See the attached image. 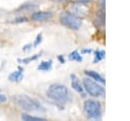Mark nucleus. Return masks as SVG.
Wrapping results in <instances>:
<instances>
[{"label": "nucleus", "mask_w": 130, "mask_h": 121, "mask_svg": "<svg viewBox=\"0 0 130 121\" xmlns=\"http://www.w3.org/2000/svg\"><path fill=\"white\" fill-rule=\"evenodd\" d=\"M41 54H42V52H41V53H38V54H36V55H34V56H29V57H26V58H23V59H18V62H21V63H23V64H28V63H30L31 61L37 60V59L41 56Z\"/></svg>", "instance_id": "obj_12"}, {"label": "nucleus", "mask_w": 130, "mask_h": 121, "mask_svg": "<svg viewBox=\"0 0 130 121\" xmlns=\"http://www.w3.org/2000/svg\"><path fill=\"white\" fill-rule=\"evenodd\" d=\"M68 58H69V60H71V61H77V62H81V61H82V57H81V55L78 53V51H73V52H71V53L69 54Z\"/></svg>", "instance_id": "obj_13"}, {"label": "nucleus", "mask_w": 130, "mask_h": 121, "mask_svg": "<svg viewBox=\"0 0 130 121\" xmlns=\"http://www.w3.org/2000/svg\"><path fill=\"white\" fill-rule=\"evenodd\" d=\"M83 112L87 119L100 120L102 118V107L95 100H86L83 104Z\"/></svg>", "instance_id": "obj_3"}, {"label": "nucleus", "mask_w": 130, "mask_h": 121, "mask_svg": "<svg viewBox=\"0 0 130 121\" xmlns=\"http://www.w3.org/2000/svg\"><path fill=\"white\" fill-rule=\"evenodd\" d=\"M82 84L83 89H85V92L92 98H101L105 95V87L103 84L89 77L84 78L82 80Z\"/></svg>", "instance_id": "obj_4"}, {"label": "nucleus", "mask_w": 130, "mask_h": 121, "mask_svg": "<svg viewBox=\"0 0 130 121\" xmlns=\"http://www.w3.org/2000/svg\"><path fill=\"white\" fill-rule=\"evenodd\" d=\"M27 19L25 18V17H23V16H21V17H18V18H15L13 21L15 22V23H21V22H25Z\"/></svg>", "instance_id": "obj_16"}, {"label": "nucleus", "mask_w": 130, "mask_h": 121, "mask_svg": "<svg viewBox=\"0 0 130 121\" xmlns=\"http://www.w3.org/2000/svg\"><path fill=\"white\" fill-rule=\"evenodd\" d=\"M60 22L66 27L73 31H77L81 26L80 18L76 14L69 13V12H63L60 15Z\"/></svg>", "instance_id": "obj_5"}, {"label": "nucleus", "mask_w": 130, "mask_h": 121, "mask_svg": "<svg viewBox=\"0 0 130 121\" xmlns=\"http://www.w3.org/2000/svg\"><path fill=\"white\" fill-rule=\"evenodd\" d=\"M41 42H42V34H39V35L37 36V38H36V40H35V42H34L32 46H34V47H36V46H38Z\"/></svg>", "instance_id": "obj_15"}, {"label": "nucleus", "mask_w": 130, "mask_h": 121, "mask_svg": "<svg viewBox=\"0 0 130 121\" xmlns=\"http://www.w3.org/2000/svg\"><path fill=\"white\" fill-rule=\"evenodd\" d=\"M51 17H52V12H50V11H37L30 15V19L34 21H37V22L48 20Z\"/></svg>", "instance_id": "obj_6"}, {"label": "nucleus", "mask_w": 130, "mask_h": 121, "mask_svg": "<svg viewBox=\"0 0 130 121\" xmlns=\"http://www.w3.org/2000/svg\"><path fill=\"white\" fill-rule=\"evenodd\" d=\"M22 71H23V69L21 67H18L17 70H15V71H13V72H11L9 74L8 79L10 81H16V82L20 81L22 79V77H23V72Z\"/></svg>", "instance_id": "obj_8"}, {"label": "nucleus", "mask_w": 130, "mask_h": 121, "mask_svg": "<svg viewBox=\"0 0 130 121\" xmlns=\"http://www.w3.org/2000/svg\"><path fill=\"white\" fill-rule=\"evenodd\" d=\"M31 47H34L31 44H27V45H24V46H23L22 50L25 52V51H28V50H30V49H31Z\"/></svg>", "instance_id": "obj_17"}, {"label": "nucleus", "mask_w": 130, "mask_h": 121, "mask_svg": "<svg viewBox=\"0 0 130 121\" xmlns=\"http://www.w3.org/2000/svg\"><path fill=\"white\" fill-rule=\"evenodd\" d=\"M52 68V60H47V61H42L38 65V69L41 71H49Z\"/></svg>", "instance_id": "obj_10"}, {"label": "nucleus", "mask_w": 130, "mask_h": 121, "mask_svg": "<svg viewBox=\"0 0 130 121\" xmlns=\"http://www.w3.org/2000/svg\"><path fill=\"white\" fill-rule=\"evenodd\" d=\"M84 73H85V75H87L89 78H91V79H93V80H95V81H98V82H100V83H102V84L105 83V79H104L103 76H102L100 73H98L96 71H94V70H85Z\"/></svg>", "instance_id": "obj_9"}, {"label": "nucleus", "mask_w": 130, "mask_h": 121, "mask_svg": "<svg viewBox=\"0 0 130 121\" xmlns=\"http://www.w3.org/2000/svg\"><path fill=\"white\" fill-rule=\"evenodd\" d=\"M21 119L24 121H45L46 119L43 117H37V116H32L29 115L27 113H23L21 114Z\"/></svg>", "instance_id": "obj_11"}, {"label": "nucleus", "mask_w": 130, "mask_h": 121, "mask_svg": "<svg viewBox=\"0 0 130 121\" xmlns=\"http://www.w3.org/2000/svg\"><path fill=\"white\" fill-rule=\"evenodd\" d=\"M47 97L52 100L53 102L61 105H65L71 100V96L69 93V89L66 85L61 83H53L49 86V88L46 92Z\"/></svg>", "instance_id": "obj_1"}, {"label": "nucleus", "mask_w": 130, "mask_h": 121, "mask_svg": "<svg viewBox=\"0 0 130 121\" xmlns=\"http://www.w3.org/2000/svg\"><path fill=\"white\" fill-rule=\"evenodd\" d=\"M105 57V51L103 50H96L94 51V57H93V63H98L101 60H103Z\"/></svg>", "instance_id": "obj_14"}, {"label": "nucleus", "mask_w": 130, "mask_h": 121, "mask_svg": "<svg viewBox=\"0 0 130 121\" xmlns=\"http://www.w3.org/2000/svg\"><path fill=\"white\" fill-rule=\"evenodd\" d=\"M13 102L20 109L27 112H45V107L36 99L28 97L27 95H16L13 97Z\"/></svg>", "instance_id": "obj_2"}, {"label": "nucleus", "mask_w": 130, "mask_h": 121, "mask_svg": "<svg viewBox=\"0 0 130 121\" xmlns=\"http://www.w3.org/2000/svg\"><path fill=\"white\" fill-rule=\"evenodd\" d=\"M70 77H71V86H72V88L74 90H76L77 93L81 94L82 97H84L83 96V86L80 84V81L78 80V78L76 77V75L75 74H71Z\"/></svg>", "instance_id": "obj_7"}, {"label": "nucleus", "mask_w": 130, "mask_h": 121, "mask_svg": "<svg viewBox=\"0 0 130 121\" xmlns=\"http://www.w3.org/2000/svg\"><path fill=\"white\" fill-rule=\"evenodd\" d=\"M81 52H82V53H90L91 50H89V49H84V50H82Z\"/></svg>", "instance_id": "obj_20"}, {"label": "nucleus", "mask_w": 130, "mask_h": 121, "mask_svg": "<svg viewBox=\"0 0 130 121\" xmlns=\"http://www.w3.org/2000/svg\"><path fill=\"white\" fill-rule=\"evenodd\" d=\"M6 100H7V99H6V97H5L4 95L0 94V103H4Z\"/></svg>", "instance_id": "obj_18"}, {"label": "nucleus", "mask_w": 130, "mask_h": 121, "mask_svg": "<svg viewBox=\"0 0 130 121\" xmlns=\"http://www.w3.org/2000/svg\"><path fill=\"white\" fill-rule=\"evenodd\" d=\"M58 59H59V61H60L61 63H64V62H65V59H64V58H63V56H61V55L58 57Z\"/></svg>", "instance_id": "obj_19"}, {"label": "nucleus", "mask_w": 130, "mask_h": 121, "mask_svg": "<svg viewBox=\"0 0 130 121\" xmlns=\"http://www.w3.org/2000/svg\"><path fill=\"white\" fill-rule=\"evenodd\" d=\"M56 1H58V2H66L68 0H56Z\"/></svg>", "instance_id": "obj_21"}]
</instances>
